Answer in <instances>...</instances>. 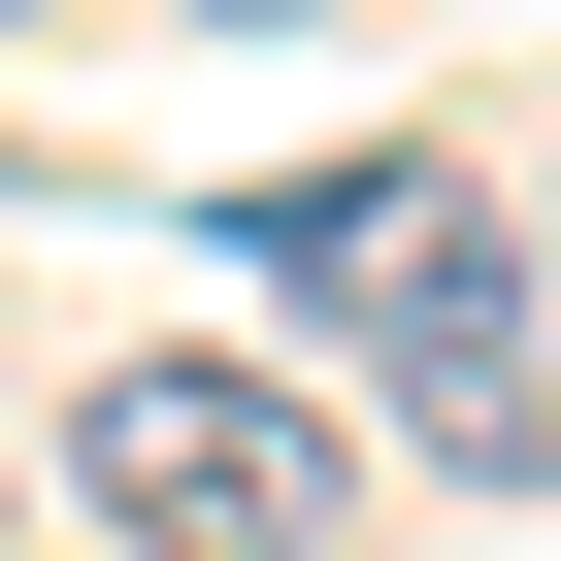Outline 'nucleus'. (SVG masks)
Here are the masks:
<instances>
[{
  "label": "nucleus",
  "mask_w": 561,
  "mask_h": 561,
  "mask_svg": "<svg viewBox=\"0 0 561 561\" xmlns=\"http://www.w3.org/2000/svg\"><path fill=\"white\" fill-rule=\"evenodd\" d=\"M67 495H100V561H331L364 528V430L264 397V364H100L67 397Z\"/></svg>",
  "instance_id": "f257e3e1"
},
{
  "label": "nucleus",
  "mask_w": 561,
  "mask_h": 561,
  "mask_svg": "<svg viewBox=\"0 0 561 561\" xmlns=\"http://www.w3.org/2000/svg\"><path fill=\"white\" fill-rule=\"evenodd\" d=\"M0 34H34V0H0Z\"/></svg>",
  "instance_id": "39448f33"
},
{
  "label": "nucleus",
  "mask_w": 561,
  "mask_h": 561,
  "mask_svg": "<svg viewBox=\"0 0 561 561\" xmlns=\"http://www.w3.org/2000/svg\"><path fill=\"white\" fill-rule=\"evenodd\" d=\"M430 231H462V165H397V133H364V165H298V198H264V264H298V298H331V331L397 298V264H430Z\"/></svg>",
  "instance_id": "7ed1b4c3"
},
{
  "label": "nucleus",
  "mask_w": 561,
  "mask_h": 561,
  "mask_svg": "<svg viewBox=\"0 0 561 561\" xmlns=\"http://www.w3.org/2000/svg\"><path fill=\"white\" fill-rule=\"evenodd\" d=\"M364 397H397L462 495H561V264H528L495 198H462V231L397 264V298H364Z\"/></svg>",
  "instance_id": "f03ea898"
},
{
  "label": "nucleus",
  "mask_w": 561,
  "mask_h": 561,
  "mask_svg": "<svg viewBox=\"0 0 561 561\" xmlns=\"http://www.w3.org/2000/svg\"><path fill=\"white\" fill-rule=\"evenodd\" d=\"M231 34H331V0H231Z\"/></svg>",
  "instance_id": "20e7f679"
}]
</instances>
